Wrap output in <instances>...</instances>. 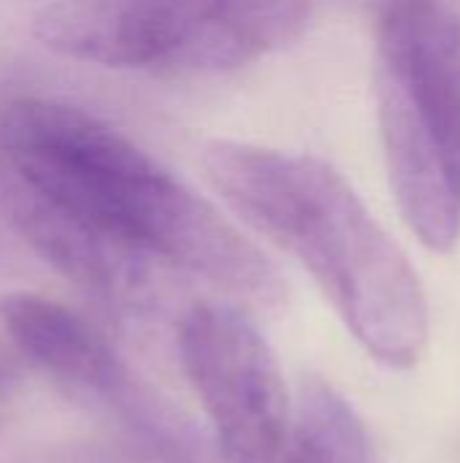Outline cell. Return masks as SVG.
<instances>
[{"label":"cell","instance_id":"obj_6","mask_svg":"<svg viewBox=\"0 0 460 463\" xmlns=\"http://www.w3.org/2000/svg\"><path fill=\"white\" fill-rule=\"evenodd\" d=\"M374 98L399 209L428 250L447 252L460 236V184L447 141L428 92L382 43H377Z\"/></svg>","mask_w":460,"mask_h":463},{"label":"cell","instance_id":"obj_2","mask_svg":"<svg viewBox=\"0 0 460 463\" xmlns=\"http://www.w3.org/2000/svg\"><path fill=\"white\" fill-rule=\"evenodd\" d=\"M203 168L220 198L290 252L369 355L415 366L428 345L423 285L350 182L314 155L214 141Z\"/></svg>","mask_w":460,"mask_h":463},{"label":"cell","instance_id":"obj_4","mask_svg":"<svg viewBox=\"0 0 460 463\" xmlns=\"http://www.w3.org/2000/svg\"><path fill=\"white\" fill-rule=\"evenodd\" d=\"M176 347L222 461L285 463L293 404L260 331L225 304H195L179 317Z\"/></svg>","mask_w":460,"mask_h":463},{"label":"cell","instance_id":"obj_1","mask_svg":"<svg viewBox=\"0 0 460 463\" xmlns=\"http://www.w3.org/2000/svg\"><path fill=\"white\" fill-rule=\"evenodd\" d=\"M0 203L54 271L108 304H152L171 274L266 309L287 293L277 266L211 203L76 106L0 103Z\"/></svg>","mask_w":460,"mask_h":463},{"label":"cell","instance_id":"obj_8","mask_svg":"<svg viewBox=\"0 0 460 463\" xmlns=\"http://www.w3.org/2000/svg\"><path fill=\"white\" fill-rule=\"evenodd\" d=\"M285 463H371L366 426L323 380H306L298 391Z\"/></svg>","mask_w":460,"mask_h":463},{"label":"cell","instance_id":"obj_9","mask_svg":"<svg viewBox=\"0 0 460 463\" xmlns=\"http://www.w3.org/2000/svg\"><path fill=\"white\" fill-rule=\"evenodd\" d=\"M361 3H369V5H374L377 8V14L388 5V3H393V0H361Z\"/></svg>","mask_w":460,"mask_h":463},{"label":"cell","instance_id":"obj_7","mask_svg":"<svg viewBox=\"0 0 460 463\" xmlns=\"http://www.w3.org/2000/svg\"><path fill=\"white\" fill-rule=\"evenodd\" d=\"M377 43L393 49L428 92L460 184V19L442 0H393L380 11Z\"/></svg>","mask_w":460,"mask_h":463},{"label":"cell","instance_id":"obj_5","mask_svg":"<svg viewBox=\"0 0 460 463\" xmlns=\"http://www.w3.org/2000/svg\"><path fill=\"white\" fill-rule=\"evenodd\" d=\"M0 323L16 350L38 369L98 402L160 456L187 463L195 461V453L201 456L190 426L152 396L111 345L73 309L35 293H8L0 298Z\"/></svg>","mask_w":460,"mask_h":463},{"label":"cell","instance_id":"obj_3","mask_svg":"<svg viewBox=\"0 0 460 463\" xmlns=\"http://www.w3.org/2000/svg\"><path fill=\"white\" fill-rule=\"evenodd\" d=\"M309 16L312 0H57L35 35L92 65L214 76L287 46Z\"/></svg>","mask_w":460,"mask_h":463}]
</instances>
